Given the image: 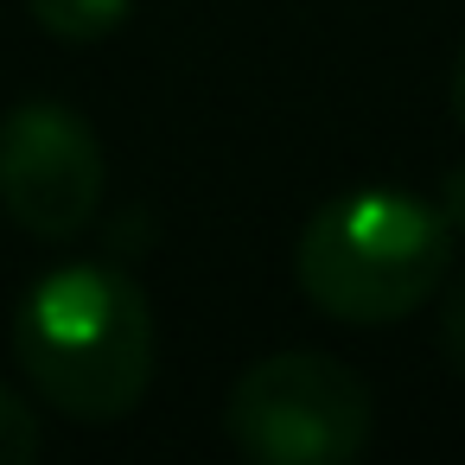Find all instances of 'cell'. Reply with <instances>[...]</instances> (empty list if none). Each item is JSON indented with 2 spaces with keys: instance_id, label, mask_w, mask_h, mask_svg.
<instances>
[{
  "instance_id": "6da1fadb",
  "label": "cell",
  "mask_w": 465,
  "mask_h": 465,
  "mask_svg": "<svg viewBox=\"0 0 465 465\" xmlns=\"http://www.w3.org/2000/svg\"><path fill=\"white\" fill-rule=\"evenodd\" d=\"M26 382L71 420H122L153 382V306L109 262H64L14 306Z\"/></svg>"
},
{
  "instance_id": "7a4b0ae2",
  "label": "cell",
  "mask_w": 465,
  "mask_h": 465,
  "mask_svg": "<svg viewBox=\"0 0 465 465\" xmlns=\"http://www.w3.org/2000/svg\"><path fill=\"white\" fill-rule=\"evenodd\" d=\"M452 268V223L401 185H363L319 204L300 230V293L338 325L408 319Z\"/></svg>"
},
{
  "instance_id": "3957f363",
  "label": "cell",
  "mask_w": 465,
  "mask_h": 465,
  "mask_svg": "<svg viewBox=\"0 0 465 465\" xmlns=\"http://www.w3.org/2000/svg\"><path fill=\"white\" fill-rule=\"evenodd\" d=\"M370 382L325 351H281L236 376L223 433L255 465H344L370 446Z\"/></svg>"
},
{
  "instance_id": "277c9868",
  "label": "cell",
  "mask_w": 465,
  "mask_h": 465,
  "mask_svg": "<svg viewBox=\"0 0 465 465\" xmlns=\"http://www.w3.org/2000/svg\"><path fill=\"white\" fill-rule=\"evenodd\" d=\"M103 141L77 109L39 96L0 122V211L26 236L64 242L90 230L103 211Z\"/></svg>"
},
{
  "instance_id": "5b68a950",
  "label": "cell",
  "mask_w": 465,
  "mask_h": 465,
  "mask_svg": "<svg viewBox=\"0 0 465 465\" xmlns=\"http://www.w3.org/2000/svg\"><path fill=\"white\" fill-rule=\"evenodd\" d=\"M26 7H33V20H39L52 39H64V45H96V39H109V33L128 20L134 0H26Z\"/></svg>"
},
{
  "instance_id": "8992f818",
  "label": "cell",
  "mask_w": 465,
  "mask_h": 465,
  "mask_svg": "<svg viewBox=\"0 0 465 465\" xmlns=\"http://www.w3.org/2000/svg\"><path fill=\"white\" fill-rule=\"evenodd\" d=\"M39 459V414L0 382V465H26Z\"/></svg>"
},
{
  "instance_id": "52a82bcc",
  "label": "cell",
  "mask_w": 465,
  "mask_h": 465,
  "mask_svg": "<svg viewBox=\"0 0 465 465\" xmlns=\"http://www.w3.org/2000/svg\"><path fill=\"white\" fill-rule=\"evenodd\" d=\"M440 351H446V363L465 376V281L452 287V300H446V312H440Z\"/></svg>"
},
{
  "instance_id": "ba28073f",
  "label": "cell",
  "mask_w": 465,
  "mask_h": 465,
  "mask_svg": "<svg viewBox=\"0 0 465 465\" xmlns=\"http://www.w3.org/2000/svg\"><path fill=\"white\" fill-rule=\"evenodd\" d=\"M440 217L452 223V236H465V166L446 179V192H440Z\"/></svg>"
},
{
  "instance_id": "9c48e42d",
  "label": "cell",
  "mask_w": 465,
  "mask_h": 465,
  "mask_svg": "<svg viewBox=\"0 0 465 465\" xmlns=\"http://www.w3.org/2000/svg\"><path fill=\"white\" fill-rule=\"evenodd\" d=\"M452 115L465 128V45H459V64H452Z\"/></svg>"
}]
</instances>
